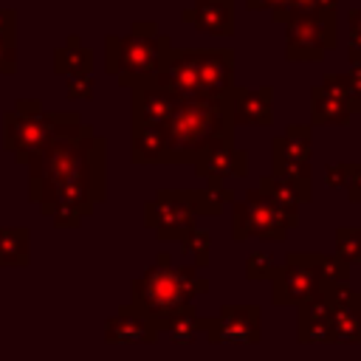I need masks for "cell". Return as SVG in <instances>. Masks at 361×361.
Wrapping results in <instances>:
<instances>
[{"mask_svg":"<svg viewBox=\"0 0 361 361\" xmlns=\"http://www.w3.org/2000/svg\"><path fill=\"white\" fill-rule=\"evenodd\" d=\"M299 226V209H288L271 200L259 189H248L243 200L231 203V240L243 243L248 237L282 243L288 231Z\"/></svg>","mask_w":361,"mask_h":361,"instance_id":"obj_7","label":"cell"},{"mask_svg":"<svg viewBox=\"0 0 361 361\" xmlns=\"http://www.w3.org/2000/svg\"><path fill=\"white\" fill-rule=\"evenodd\" d=\"M166 149V130L155 124H133L130 133V158L133 164H161Z\"/></svg>","mask_w":361,"mask_h":361,"instance_id":"obj_20","label":"cell"},{"mask_svg":"<svg viewBox=\"0 0 361 361\" xmlns=\"http://www.w3.org/2000/svg\"><path fill=\"white\" fill-rule=\"evenodd\" d=\"M192 166L200 180H223L226 183V178L248 175V155L243 149H237L234 141H212L206 149L197 152Z\"/></svg>","mask_w":361,"mask_h":361,"instance_id":"obj_15","label":"cell"},{"mask_svg":"<svg viewBox=\"0 0 361 361\" xmlns=\"http://www.w3.org/2000/svg\"><path fill=\"white\" fill-rule=\"evenodd\" d=\"M231 102H234V90L226 96L180 99L172 118L164 127L166 149H164L161 164L166 166L192 164L197 152L206 149L212 141H234L237 127L231 124Z\"/></svg>","mask_w":361,"mask_h":361,"instance_id":"obj_3","label":"cell"},{"mask_svg":"<svg viewBox=\"0 0 361 361\" xmlns=\"http://www.w3.org/2000/svg\"><path fill=\"white\" fill-rule=\"evenodd\" d=\"M54 71L59 76H87V73H93V51L87 45H82V39L76 34H71L65 39V45H59L54 51Z\"/></svg>","mask_w":361,"mask_h":361,"instance_id":"obj_22","label":"cell"},{"mask_svg":"<svg viewBox=\"0 0 361 361\" xmlns=\"http://www.w3.org/2000/svg\"><path fill=\"white\" fill-rule=\"evenodd\" d=\"M17 71V17L11 8H0V73Z\"/></svg>","mask_w":361,"mask_h":361,"instance_id":"obj_26","label":"cell"},{"mask_svg":"<svg viewBox=\"0 0 361 361\" xmlns=\"http://www.w3.org/2000/svg\"><path fill=\"white\" fill-rule=\"evenodd\" d=\"M234 127H271L274 124V85L262 87H234L231 102Z\"/></svg>","mask_w":361,"mask_h":361,"instance_id":"obj_16","label":"cell"},{"mask_svg":"<svg viewBox=\"0 0 361 361\" xmlns=\"http://www.w3.org/2000/svg\"><path fill=\"white\" fill-rule=\"evenodd\" d=\"M180 20L212 37L234 34V0H195L180 11Z\"/></svg>","mask_w":361,"mask_h":361,"instance_id":"obj_17","label":"cell"},{"mask_svg":"<svg viewBox=\"0 0 361 361\" xmlns=\"http://www.w3.org/2000/svg\"><path fill=\"white\" fill-rule=\"evenodd\" d=\"M172 39L158 31L152 20H135L130 34L104 37V73L116 76L121 87H130L135 79L161 73L169 62Z\"/></svg>","mask_w":361,"mask_h":361,"instance_id":"obj_5","label":"cell"},{"mask_svg":"<svg viewBox=\"0 0 361 361\" xmlns=\"http://www.w3.org/2000/svg\"><path fill=\"white\" fill-rule=\"evenodd\" d=\"M338 0H285L282 6H276L271 11V20L279 25H288L293 20H305V17H319L327 11H336Z\"/></svg>","mask_w":361,"mask_h":361,"instance_id":"obj_25","label":"cell"},{"mask_svg":"<svg viewBox=\"0 0 361 361\" xmlns=\"http://www.w3.org/2000/svg\"><path fill=\"white\" fill-rule=\"evenodd\" d=\"M200 214L217 217L203 189H158L155 197L144 203V226L164 243L183 240Z\"/></svg>","mask_w":361,"mask_h":361,"instance_id":"obj_6","label":"cell"},{"mask_svg":"<svg viewBox=\"0 0 361 361\" xmlns=\"http://www.w3.org/2000/svg\"><path fill=\"white\" fill-rule=\"evenodd\" d=\"M282 3H285V0H245V6H248L251 11H265V8L274 11V8L282 6Z\"/></svg>","mask_w":361,"mask_h":361,"instance_id":"obj_39","label":"cell"},{"mask_svg":"<svg viewBox=\"0 0 361 361\" xmlns=\"http://www.w3.org/2000/svg\"><path fill=\"white\" fill-rule=\"evenodd\" d=\"M93 90H96L93 73H87V76H68V79H65V93H68V99L85 102V99H93Z\"/></svg>","mask_w":361,"mask_h":361,"instance_id":"obj_34","label":"cell"},{"mask_svg":"<svg viewBox=\"0 0 361 361\" xmlns=\"http://www.w3.org/2000/svg\"><path fill=\"white\" fill-rule=\"evenodd\" d=\"M319 290V251H288L271 274V302L276 307H299Z\"/></svg>","mask_w":361,"mask_h":361,"instance_id":"obj_8","label":"cell"},{"mask_svg":"<svg viewBox=\"0 0 361 361\" xmlns=\"http://www.w3.org/2000/svg\"><path fill=\"white\" fill-rule=\"evenodd\" d=\"M197 96H226L234 90V51L231 48H192Z\"/></svg>","mask_w":361,"mask_h":361,"instance_id":"obj_12","label":"cell"},{"mask_svg":"<svg viewBox=\"0 0 361 361\" xmlns=\"http://www.w3.org/2000/svg\"><path fill=\"white\" fill-rule=\"evenodd\" d=\"M206 327H209V316H197V310L189 307V310L178 313V316L166 324L164 333H169V338H172L175 344H192L200 333H206Z\"/></svg>","mask_w":361,"mask_h":361,"instance_id":"obj_27","label":"cell"},{"mask_svg":"<svg viewBox=\"0 0 361 361\" xmlns=\"http://www.w3.org/2000/svg\"><path fill=\"white\" fill-rule=\"evenodd\" d=\"M133 90V99H130V116H133V124H155V127H166V121L172 118L180 96H175L172 90L166 87H158L152 85L147 76L144 79H135L130 85Z\"/></svg>","mask_w":361,"mask_h":361,"instance_id":"obj_14","label":"cell"},{"mask_svg":"<svg viewBox=\"0 0 361 361\" xmlns=\"http://www.w3.org/2000/svg\"><path fill=\"white\" fill-rule=\"evenodd\" d=\"M274 268H276V262H274L271 251H254L245 259V276L248 279H271Z\"/></svg>","mask_w":361,"mask_h":361,"instance_id":"obj_32","label":"cell"},{"mask_svg":"<svg viewBox=\"0 0 361 361\" xmlns=\"http://www.w3.org/2000/svg\"><path fill=\"white\" fill-rule=\"evenodd\" d=\"M350 268L338 254H319V282L322 290L336 288V285H347L350 282Z\"/></svg>","mask_w":361,"mask_h":361,"instance_id":"obj_29","label":"cell"},{"mask_svg":"<svg viewBox=\"0 0 361 361\" xmlns=\"http://www.w3.org/2000/svg\"><path fill=\"white\" fill-rule=\"evenodd\" d=\"M330 310L333 344H361V290L350 285H336L322 290Z\"/></svg>","mask_w":361,"mask_h":361,"instance_id":"obj_13","label":"cell"},{"mask_svg":"<svg viewBox=\"0 0 361 361\" xmlns=\"http://www.w3.org/2000/svg\"><path fill=\"white\" fill-rule=\"evenodd\" d=\"M104 166L107 141L85 124L82 133L54 141L34 161H28V197L45 217L56 209L87 217L96 203L107 197Z\"/></svg>","mask_w":361,"mask_h":361,"instance_id":"obj_1","label":"cell"},{"mask_svg":"<svg viewBox=\"0 0 361 361\" xmlns=\"http://www.w3.org/2000/svg\"><path fill=\"white\" fill-rule=\"evenodd\" d=\"M353 113L344 102H338L333 93H327L322 85L310 87V124L313 127H347Z\"/></svg>","mask_w":361,"mask_h":361,"instance_id":"obj_21","label":"cell"},{"mask_svg":"<svg viewBox=\"0 0 361 361\" xmlns=\"http://www.w3.org/2000/svg\"><path fill=\"white\" fill-rule=\"evenodd\" d=\"M310 152H313V133L307 124H288L282 135L271 138V175L313 183L310 172Z\"/></svg>","mask_w":361,"mask_h":361,"instance_id":"obj_10","label":"cell"},{"mask_svg":"<svg viewBox=\"0 0 361 361\" xmlns=\"http://www.w3.org/2000/svg\"><path fill=\"white\" fill-rule=\"evenodd\" d=\"M344 82H347V90H350L353 102L361 104V62L358 65H350V71L344 73Z\"/></svg>","mask_w":361,"mask_h":361,"instance_id":"obj_37","label":"cell"},{"mask_svg":"<svg viewBox=\"0 0 361 361\" xmlns=\"http://www.w3.org/2000/svg\"><path fill=\"white\" fill-rule=\"evenodd\" d=\"M82 116L73 110H45L39 99H17L14 110L3 113V144L17 164L28 166L54 141L82 133Z\"/></svg>","mask_w":361,"mask_h":361,"instance_id":"obj_4","label":"cell"},{"mask_svg":"<svg viewBox=\"0 0 361 361\" xmlns=\"http://www.w3.org/2000/svg\"><path fill=\"white\" fill-rule=\"evenodd\" d=\"M347 265L361 262V228L358 226H338L336 228V251Z\"/></svg>","mask_w":361,"mask_h":361,"instance_id":"obj_30","label":"cell"},{"mask_svg":"<svg viewBox=\"0 0 361 361\" xmlns=\"http://www.w3.org/2000/svg\"><path fill=\"white\" fill-rule=\"evenodd\" d=\"M104 341L107 344H155L158 330L147 319L121 307L116 316L104 322Z\"/></svg>","mask_w":361,"mask_h":361,"instance_id":"obj_19","label":"cell"},{"mask_svg":"<svg viewBox=\"0 0 361 361\" xmlns=\"http://www.w3.org/2000/svg\"><path fill=\"white\" fill-rule=\"evenodd\" d=\"M203 192H206V200L212 203V209H214L217 214L223 212L226 203H234V200H237V192L228 189L223 180H206V189H203Z\"/></svg>","mask_w":361,"mask_h":361,"instance_id":"obj_33","label":"cell"},{"mask_svg":"<svg viewBox=\"0 0 361 361\" xmlns=\"http://www.w3.org/2000/svg\"><path fill=\"white\" fill-rule=\"evenodd\" d=\"M319 85H322V87H324L327 93H333V96H336L338 102H344L350 113H361V104H355V102H353V96H350V90H347L344 73H324Z\"/></svg>","mask_w":361,"mask_h":361,"instance_id":"obj_31","label":"cell"},{"mask_svg":"<svg viewBox=\"0 0 361 361\" xmlns=\"http://www.w3.org/2000/svg\"><path fill=\"white\" fill-rule=\"evenodd\" d=\"M200 293H209V279L200 276L195 265H175L169 251H158L155 262L133 279L130 305L124 307L164 333L178 313L195 307L192 299Z\"/></svg>","mask_w":361,"mask_h":361,"instance_id":"obj_2","label":"cell"},{"mask_svg":"<svg viewBox=\"0 0 361 361\" xmlns=\"http://www.w3.org/2000/svg\"><path fill=\"white\" fill-rule=\"evenodd\" d=\"M259 192H265L271 200L288 206V209H299L302 203L313 200V183H296V180H285L276 175H259Z\"/></svg>","mask_w":361,"mask_h":361,"instance_id":"obj_24","label":"cell"},{"mask_svg":"<svg viewBox=\"0 0 361 361\" xmlns=\"http://www.w3.org/2000/svg\"><path fill=\"white\" fill-rule=\"evenodd\" d=\"M262 310L259 305H223L217 316H209V344H259Z\"/></svg>","mask_w":361,"mask_h":361,"instance_id":"obj_11","label":"cell"},{"mask_svg":"<svg viewBox=\"0 0 361 361\" xmlns=\"http://www.w3.org/2000/svg\"><path fill=\"white\" fill-rule=\"evenodd\" d=\"M347 23H350V37H358V34H361V6L350 8V14H347Z\"/></svg>","mask_w":361,"mask_h":361,"instance_id":"obj_38","label":"cell"},{"mask_svg":"<svg viewBox=\"0 0 361 361\" xmlns=\"http://www.w3.org/2000/svg\"><path fill=\"white\" fill-rule=\"evenodd\" d=\"M296 341L299 344H333L330 310L322 290L296 307Z\"/></svg>","mask_w":361,"mask_h":361,"instance_id":"obj_18","label":"cell"},{"mask_svg":"<svg viewBox=\"0 0 361 361\" xmlns=\"http://www.w3.org/2000/svg\"><path fill=\"white\" fill-rule=\"evenodd\" d=\"M180 251L183 254H189L192 257V265L200 271V268H206L212 259V234L206 231V228H192L183 240H180Z\"/></svg>","mask_w":361,"mask_h":361,"instance_id":"obj_28","label":"cell"},{"mask_svg":"<svg viewBox=\"0 0 361 361\" xmlns=\"http://www.w3.org/2000/svg\"><path fill=\"white\" fill-rule=\"evenodd\" d=\"M324 183H327L330 189L347 186V161H344V164H327V166H324Z\"/></svg>","mask_w":361,"mask_h":361,"instance_id":"obj_36","label":"cell"},{"mask_svg":"<svg viewBox=\"0 0 361 361\" xmlns=\"http://www.w3.org/2000/svg\"><path fill=\"white\" fill-rule=\"evenodd\" d=\"M347 197L350 203H361V164L347 161Z\"/></svg>","mask_w":361,"mask_h":361,"instance_id":"obj_35","label":"cell"},{"mask_svg":"<svg viewBox=\"0 0 361 361\" xmlns=\"http://www.w3.org/2000/svg\"><path fill=\"white\" fill-rule=\"evenodd\" d=\"M31 262V231L25 226H0V268H25Z\"/></svg>","mask_w":361,"mask_h":361,"instance_id":"obj_23","label":"cell"},{"mask_svg":"<svg viewBox=\"0 0 361 361\" xmlns=\"http://www.w3.org/2000/svg\"><path fill=\"white\" fill-rule=\"evenodd\" d=\"M338 45L336 11L293 20L285 25V59L288 62H322L327 51Z\"/></svg>","mask_w":361,"mask_h":361,"instance_id":"obj_9","label":"cell"}]
</instances>
